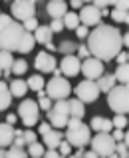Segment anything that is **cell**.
<instances>
[{
    "label": "cell",
    "mask_w": 129,
    "mask_h": 158,
    "mask_svg": "<svg viewBox=\"0 0 129 158\" xmlns=\"http://www.w3.org/2000/svg\"><path fill=\"white\" fill-rule=\"evenodd\" d=\"M127 8H129V2L127 0H121V2H113V10L109 12L111 18L119 24H127L129 22V14H127Z\"/></svg>",
    "instance_id": "obj_16"
},
{
    "label": "cell",
    "mask_w": 129,
    "mask_h": 158,
    "mask_svg": "<svg viewBox=\"0 0 129 158\" xmlns=\"http://www.w3.org/2000/svg\"><path fill=\"white\" fill-rule=\"evenodd\" d=\"M74 94H76V98L82 102V104H89V102H95L99 98L97 84H95V82H91V80L78 82V86L74 88Z\"/></svg>",
    "instance_id": "obj_10"
},
{
    "label": "cell",
    "mask_w": 129,
    "mask_h": 158,
    "mask_svg": "<svg viewBox=\"0 0 129 158\" xmlns=\"http://www.w3.org/2000/svg\"><path fill=\"white\" fill-rule=\"evenodd\" d=\"M26 86L30 90H34V92H40V90H44L46 80H44V76H40V74H32V76L26 80Z\"/></svg>",
    "instance_id": "obj_26"
},
{
    "label": "cell",
    "mask_w": 129,
    "mask_h": 158,
    "mask_svg": "<svg viewBox=\"0 0 129 158\" xmlns=\"http://www.w3.org/2000/svg\"><path fill=\"white\" fill-rule=\"evenodd\" d=\"M95 84H97V90H99V94L101 92H109L111 88H113L117 82H115V78H113V74H105V76H99L97 80H95Z\"/></svg>",
    "instance_id": "obj_23"
},
{
    "label": "cell",
    "mask_w": 129,
    "mask_h": 158,
    "mask_svg": "<svg viewBox=\"0 0 129 158\" xmlns=\"http://www.w3.org/2000/svg\"><path fill=\"white\" fill-rule=\"evenodd\" d=\"M103 70H105L103 68V62H99L93 56L82 60V64H80V72L85 76V80H91V82H95L99 76H103Z\"/></svg>",
    "instance_id": "obj_11"
},
{
    "label": "cell",
    "mask_w": 129,
    "mask_h": 158,
    "mask_svg": "<svg viewBox=\"0 0 129 158\" xmlns=\"http://www.w3.org/2000/svg\"><path fill=\"white\" fill-rule=\"evenodd\" d=\"M113 78H115L117 84H127V80H129V66L127 64H119L117 70L113 72Z\"/></svg>",
    "instance_id": "obj_28"
},
{
    "label": "cell",
    "mask_w": 129,
    "mask_h": 158,
    "mask_svg": "<svg viewBox=\"0 0 129 158\" xmlns=\"http://www.w3.org/2000/svg\"><path fill=\"white\" fill-rule=\"evenodd\" d=\"M48 116V124L52 126V130H62L68 126L70 122V110H68V100H58L54 102L52 108L46 112Z\"/></svg>",
    "instance_id": "obj_6"
},
{
    "label": "cell",
    "mask_w": 129,
    "mask_h": 158,
    "mask_svg": "<svg viewBox=\"0 0 129 158\" xmlns=\"http://www.w3.org/2000/svg\"><path fill=\"white\" fill-rule=\"evenodd\" d=\"M10 102H12V94L8 90V84L4 80H0V112L6 110L10 106Z\"/></svg>",
    "instance_id": "obj_25"
},
{
    "label": "cell",
    "mask_w": 129,
    "mask_h": 158,
    "mask_svg": "<svg viewBox=\"0 0 129 158\" xmlns=\"http://www.w3.org/2000/svg\"><path fill=\"white\" fill-rule=\"evenodd\" d=\"M125 44V48H127V44H129V34L125 32V34H121V46Z\"/></svg>",
    "instance_id": "obj_50"
},
{
    "label": "cell",
    "mask_w": 129,
    "mask_h": 158,
    "mask_svg": "<svg viewBox=\"0 0 129 158\" xmlns=\"http://www.w3.org/2000/svg\"><path fill=\"white\" fill-rule=\"evenodd\" d=\"M0 158H6V150L4 148H0Z\"/></svg>",
    "instance_id": "obj_54"
},
{
    "label": "cell",
    "mask_w": 129,
    "mask_h": 158,
    "mask_svg": "<svg viewBox=\"0 0 129 158\" xmlns=\"http://www.w3.org/2000/svg\"><path fill=\"white\" fill-rule=\"evenodd\" d=\"M6 158H28V154H26V150H24V148L10 146L6 150Z\"/></svg>",
    "instance_id": "obj_34"
},
{
    "label": "cell",
    "mask_w": 129,
    "mask_h": 158,
    "mask_svg": "<svg viewBox=\"0 0 129 158\" xmlns=\"http://www.w3.org/2000/svg\"><path fill=\"white\" fill-rule=\"evenodd\" d=\"M56 48L64 54V56H72V54L78 50V44L74 42V40H64V42H62L60 46H56Z\"/></svg>",
    "instance_id": "obj_30"
},
{
    "label": "cell",
    "mask_w": 129,
    "mask_h": 158,
    "mask_svg": "<svg viewBox=\"0 0 129 158\" xmlns=\"http://www.w3.org/2000/svg\"><path fill=\"white\" fill-rule=\"evenodd\" d=\"M18 116L20 120H22V124L26 128H32L36 122L40 120V108H38V102L32 100V98H26V100L20 102L18 106Z\"/></svg>",
    "instance_id": "obj_7"
},
{
    "label": "cell",
    "mask_w": 129,
    "mask_h": 158,
    "mask_svg": "<svg viewBox=\"0 0 129 158\" xmlns=\"http://www.w3.org/2000/svg\"><path fill=\"white\" fill-rule=\"evenodd\" d=\"M34 46H36L34 36H32L30 32H24V36H22V40H20L18 50H16V52H20V54H28V52H32V50H34Z\"/></svg>",
    "instance_id": "obj_24"
},
{
    "label": "cell",
    "mask_w": 129,
    "mask_h": 158,
    "mask_svg": "<svg viewBox=\"0 0 129 158\" xmlns=\"http://www.w3.org/2000/svg\"><path fill=\"white\" fill-rule=\"evenodd\" d=\"M89 128H93L95 132H103V134H109L111 130H113V126H111V120L109 118H103V116H93L91 118V122L87 124Z\"/></svg>",
    "instance_id": "obj_18"
},
{
    "label": "cell",
    "mask_w": 129,
    "mask_h": 158,
    "mask_svg": "<svg viewBox=\"0 0 129 158\" xmlns=\"http://www.w3.org/2000/svg\"><path fill=\"white\" fill-rule=\"evenodd\" d=\"M70 6H72V8H76V10H78V8L82 10V6H84V2H82V0H74V2H70Z\"/></svg>",
    "instance_id": "obj_49"
},
{
    "label": "cell",
    "mask_w": 129,
    "mask_h": 158,
    "mask_svg": "<svg viewBox=\"0 0 129 158\" xmlns=\"http://www.w3.org/2000/svg\"><path fill=\"white\" fill-rule=\"evenodd\" d=\"M12 142H14V126L2 122L0 124V148H10Z\"/></svg>",
    "instance_id": "obj_17"
},
{
    "label": "cell",
    "mask_w": 129,
    "mask_h": 158,
    "mask_svg": "<svg viewBox=\"0 0 129 158\" xmlns=\"http://www.w3.org/2000/svg\"><path fill=\"white\" fill-rule=\"evenodd\" d=\"M78 18H80V24L82 26H97V24H101V14H99V10L93 6V4H84L80 10V14H78Z\"/></svg>",
    "instance_id": "obj_12"
},
{
    "label": "cell",
    "mask_w": 129,
    "mask_h": 158,
    "mask_svg": "<svg viewBox=\"0 0 129 158\" xmlns=\"http://www.w3.org/2000/svg\"><path fill=\"white\" fill-rule=\"evenodd\" d=\"M82 158H84V156H82Z\"/></svg>",
    "instance_id": "obj_56"
},
{
    "label": "cell",
    "mask_w": 129,
    "mask_h": 158,
    "mask_svg": "<svg viewBox=\"0 0 129 158\" xmlns=\"http://www.w3.org/2000/svg\"><path fill=\"white\" fill-rule=\"evenodd\" d=\"M24 130H14V142H12V146H18V148H24L26 146V140H24Z\"/></svg>",
    "instance_id": "obj_35"
},
{
    "label": "cell",
    "mask_w": 129,
    "mask_h": 158,
    "mask_svg": "<svg viewBox=\"0 0 129 158\" xmlns=\"http://www.w3.org/2000/svg\"><path fill=\"white\" fill-rule=\"evenodd\" d=\"M107 106L115 114L127 116V110H129V88H127V84H115L107 92Z\"/></svg>",
    "instance_id": "obj_4"
},
{
    "label": "cell",
    "mask_w": 129,
    "mask_h": 158,
    "mask_svg": "<svg viewBox=\"0 0 129 158\" xmlns=\"http://www.w3.org/2000/svg\"><path fill=\"white\" fill-rule=\"evenodd\" d=\"M0 76H2V72H0Z\"/></svg>",
    "instance_id": "obj_55"
},
{
    "label": "cell",
    "mask_w": 129,
    "mask_h": 158,
    "mask_svg": "<svg viewBox=\"0 0 129 158\" xmlns=\"http://www.w3.org/2000/svg\"><path fill=\"white\" fill-rule=\"evenodd\" d=\"M84 158H99V156H97V154H93V152L89 150V152H84Z\"/></svg>",
    "instance_id": "obj_52"
},
{
    "label": "cell",
    "mask_w": 129,
    "mask_h": 158,
    "mask_svg": "<svg viewBox=\"0 0 129 158\" xmlns=\"http://www.w3.org/2000/svg\"><path fill=\"white\" fill-rule=\"evenodd\" d=\"M32 36H34L36 44H44V46H46L48 42H52V36H54V34H52V30H50L48 24H44V26L40 24V26L34 30V34H32Z\"/></svg>",
    "instance_id": "obj_20"
},
{
    "label": "cell",
    "mask_w": 129,
    "mask_h": 158,
    "mask_svg": "<svg viewBox=\"0 0 129 158\" xmlns=\"http://www.w3.org/2000/svg\"><path fill=\"white\" fill-rule=\"evenodd\" d=\"M68 110H70V118L82 120L85 116V104H82L78 98H70L68 100Z\"/></svg>",
    "instance_id": "obj_21"
},
{
    "label": "cell",
    "mask_w": 129,
    "mask_h": 158,
    "mask_svg": "<svg viewBox=\"0 0 129 158\" xmlns=\"http://www.w3.org/2000/svg\"><path fill=\"white\" fill-rule=\"evenodd\" d=\"M127 60H129V54H127V50L125 52H119L117 56H115V62H117V64H127Z\"/></svg>",
    "instance_id": "obj_44"
},
{
    "label": "cell",
    "mask_w": 129,
    "mask_h": 158,
    "mask_svg": "<svg viewBox=\"0 0 129 158\" xmlns=\"http://www.w3.org/2000/svg\"><path fill=\"white\" fill-rule=\"evenodd\" d=\"M50 130H52V126H50V124L46 122V120H44V122H42V124H40V126H38V132H40V134H42V136H44V134H48Z\"/></svg>",
    "instance_id": "obj_46"
},
{
    "label": "cell",
    "mask_w": 129,
    "mask_h": 158,
    "mask_svg": "<svg viewBox=\"0 0 129 158\" xmlns=\"http://www.w3.org/2000/svg\"><path fill=\"white\" fill-rule=\"evenodd\" d=\"M76 34H78V38H87V34H89V28H87V26H82V24H80V26L76 28Z\"/></svg>",
    "instance_id": "obj_43"
},
{
    "label": "cell",
    "mask_w": 129,
    "mask_h": 158,
    "mask_svg": "<svg viewBox=\"0 0 129 158\" xmlns=\"http://www.w3.org/2000/svg\"><path fill=\"white\" fill-rule=\"evenodd\" d=\"M10 12H12V20L22 24L30 18H36V2H32V0H16V2L10 4Z\"/></svg>",
    "instance_id": "obj_9"
},
{
    "label": "cell",
    "mask_w": 129,
    "mask_h": 158,
    "mask_svg": "<svg viewBox=\"0 0 129 158\" xmlns=\"http://www.w3.org/2000/svg\"><path fill=\"white\" fill-rule=\"evenodd\" d=\"M38 108H40V110H46V112H48L50 108H52V100H50L48 96L40 98V100H38Z\"/></svg>",
    "instance_id": "obj_42"
},
{
    "label": "cell",
    "mask_w": 129,
    "mask_h": 158,
    "mask_svg": "<svg viewBox=\"0 0 129 158\" xmlns=\"http://www.w3.org/2000/svg\"><path fill=\"white\" fill-rule=\"evenodd\" d=\"M8 90L14 98H22L24 94L28 92V86H26V80H20V78H14V80L8 84Z\"/></svg>",
    "instance_id": "obj_22"
},
{
    "label": "cell",
    "mask_w": 129,
    "mask_h": 158,
    "mask_svg": "<svg viewBox=\"0 0 129 158\" xmlns=\"http://www.w3.org/2000/svg\"><path fill=\"white\" fill-rule=\"evenodd\" d=\"M66 12H68V2H64V0H50L46 4V14L52 20H62Z\"/></svg>",
    "instance_id": "obj_15"
},
{
    "label": "cell",
    "mask_w": 129,
    "mask_h": 158,
    "mask_svg": "<svg viewBox=\"0 0 129 158\" xmlns=\"http://www.w3.org/2000/svg\"><path fill=\"white\" fill-rule=\"evenodd\" d=\"M78 58L80 60H85V58H89V50H87V46L85 44H78Z\"/></svg>",
    "instance_id": "obj_40"
},
{
    "label": "cell",
    "mask_w": 129,
    "mask_h": 158,
    "mask_svg": "<svg viewBox=\"0 0 129 158\" xmlns=\"http://www.w3.org/2000/svg\"><path fill=\"white\" fill-rule=\"evenodd\" d=\"M56 150L58 152H60V156H70V154H72V146H70V144L68 142H66V140H62V142H60V146H58L56 148Z\"/></svg>",
    "instance_id": "obj_38"
},
{
    "label": "cell",
    "mask_w": 129,
    "mask_h": 158,
    "mask_svg": "<svg viewBox=\"0 0 129 158\" xmlns=\"http://www.w3.org/2000/svg\"><path fill=\"white\" fill-rule=\"evenodd\" d=\"M64 140L72 148L74 146H76V148H84L85 144H89V140H91V128L87 126V124H84L82 120L70 118L68 126H66Z\"/></svg>",
    "instance_id": "obj_2"
},
{
    "label": "cell",
    "mask_w": 129,
    "mask_h": 158,
    "mask_svg": "<svg viewBox=\"0 0 129 158\" xmlns=\"http://www.w3.org/2000/svg\"><path fill=\"white\" fill-rule=\"evenodd\" d=\"M10 22H12V16L10 14H0V30H2L4 26H8Z\"/></svg>",
    "instance_id": "obj_45"
},
{
    "label": "cell",
    "mask_w": 129,
    "mask_h": 158,
    "mask_svg": "<svg viewBox=\"0 0 129 158\" xmlns=\"http://www.w3.org/2000/svg\"><path fill=\"white\" fill-rule=\"evenodd\" d=\"M26 70H28V62L22 60V58H18V60H14L10 72L14 74V76H22V74H26Z\"/></svg>",
    "instance_id": "obj_32"
},
{
    "label": "cell",
    "mask_w": 129,
    "mask_h": 158,
    "mask_svg": "<svg viewBox=\"0 0 129 158\" xmlns=\"http://www.w3.org/2000/svg\"><path fill=\"white\" fill-rule=\"evenodd\" d=\"M44 152H46V148H44L42 142H32V144L26 146V154L32 156V158H42Z\"/></svg>",
    "instance_id": "obj_29"
},
{
    "label": "cell",
    "mask_w": 129,
    "mask_h": 158,
    "mask_svg": "<svg viewBox=\"0 0 129 158\" xmlns=\"http://www.w3.org/2000/svg\"><path fill=\"white\" fill-rule=\"evenodd\" d=\"M38 26H40V24H38V20H36V18H30V20H26V22H22L24 32H30V34H32V32H34Z\"/></svg>",
    "instance_id": "obj_37"
},
{
    "label": "cell",
    "mask_w": 129,
    "mask_h": 158,
    "mask_svg": "<svg viewBox=\"0 0 129 158\" xmlns=\"http://www.w3.org/2000/svg\"><path fill=\"white\" fill-rule=\"evenodd\" d=\"M115 154H117V158H127V144L117 142L115 144Z\"/></svg>",
    "instance_id": "obj_39"
},
{
    "label": "cell",
    "mask_w": 129,
    "mask_h": 158,
    "mask_svg": "<svg viewBox=\"0 0 129 158\" xmlns=\"http://www.w3.org/2000/svg\"><path fill=\"white\" fill-rule=\"evenodd\" d=\"M87 50L89 56L97 58L99 62H109L121 52V32L119 28L111 24H97L93 30L87 34Z\"/></svg>",
    "instance_id": "obj_1"
},
{
    "label": "cell",
    "mask_w": 129,
    "mask_h": 158,
    "mask_svg": "<svg viewBox=\"0 0 129 158\" xmlns=\"http://www.w3.org/2000/svg\"><path fill=\"white\" fill-rule=\"evenodd\" d=\"M2 76H4V78H8V76H12V72H10V70H4Z\"/></svg>",
    "instance_id": "obj_53"
},
{
    "label": "cell",
    "mask_w": 129,
    "mask_h": 158,
    "mask_svg": "<svg viewBox=\"0 0 129 158\" xmlns=\"http://www.w3.org/2000/svg\"><path fill=\"white\" fill-rule=\"evenodd\" d=\"M62 22H64V28H70V30H76L78 26H80V18H78V12H66V16L62 18Z\"/></svg>",
    "instance_id": "obj_27"
},
{
    "label": "cell",
    "mask_w": 129,
    "mask_h": 158,
    "mask_svg": "<svg viewBox=\"0 0 129 158\" xmlns=\"http://www.w3.org/2000/svg\"><path fill=\"white\" fill-rule=\"evenodd\" d=\"M46 48H48V50H50V52H54V50H58V48H56V44H54V42H48V44H46Z\"/></svg>",
    "instance_id": "obj_51"
},
{
    "label": "cell",
    "mask_w": 129,
    "mask_h": 158,
    "mask_svg": "<svg viewBox=\"0 0 129 158\" xmlns=\"http://www.w3.org/2000/svg\"><path fill=\"white\" fill-rule=\"evenodd\" d=\"M91 144V152L93 154H97L99 158H107L109 154H113L115 152V140L111 138V134H103V132H99V134H95L93 138L89 140Z\"/></svg>",
    "instance_id": "obj_8"
},
{
    "label": "cell",
    "mask_w": 129,
    "mask_h": 158,
    "mask_svg": "<svg viewBox=\"0 0 129 158\" xmlns=\"http://www.w3.org/2000/svg\"><path fill=\"white\" fill-rule=\"evenodd\" d=\"M111 126L115 128V130H125L127 128V116L123 114H115L113 120H111Z\"/></svg>",
    "instance_id": "obj_33"
},
{
    "label": "cell",
    "mask_w": 129,
    "mask_h": 158,
    "mask_svg": "<svg viewBox=\"0 0 129 158\" xmlns=\"http://www.w3.org/2000/svg\"><path fill=\"white\" fill-rule=\"evenodd\" d=\"M42 158H64V156H60V152H58V150H46Z\"/></svg>",
    "instance_id": "obj_47"
},
{
    "label": "cell",
    "mask_w": 129,
    "mask_h": 158,
    "mask_svg": "<svg viewBox=\"0 0 129 158\" xmlns=\"http://www.w3.org/2000/svg\"><path fill=\"white\" fill-rule=\"evenodd\" d=\"M16 120H18V116H16V114H12V112L6 116V124H10V126H12V124H16Z\"/></svg>",
    "instance_id": "obj_48"
},
{
    "label": "cell",
    "mask_w": 129,
    "mask_h": 158,
    "mask_svg": "<svg viewBox=\"0 0 129 158\" xmlns=\"http://www.w3.org/2000/svg\"><path fill=\"white\" fill-rule=\"evenodd\" d=\"M46 96L50 100L58 102V100H68V96L72 94V84H70L68 78H62V76H52L46 84Z\"/></svg>",
    "instance_id": "obj_5"
},
{
    "label": "cell",
    "mask_w": 129,
    "mask_h": 158,
    "mask_svg": "<svg viewBox=\"0 0 129 158\" xmlns=\"http://www.w3.org/2000/svg\"><path fill=\"white\" fill-rule=\"evenodd\" d=\"M22 36H24L22 24L12 20L8 26H4L2 30H0V50L10 52V54L14 50H18V44H20V40H22Z\"/></svg>",
    "instance_id": "obj_3"
},
{
    "label": "cell",
    "mask_w": 129,
    "mask_h": 158,
    "mask_svg": "<svg viewBox=\"0 0 129 158\" xmlns=\"http://www.w3.org/2000/svg\"><path fill=\"white\" fill-rule=\"evenodd\" d=\"M80 64L82 60L76 56V54H72V56H64L60 62V72L64 74V76L72 78V76H78L80 74Z\"/></svg>",
    "instance_id": "obj_14"
},
{
    "label": "cell",
    "mask_w": 129,
    "mask_h": 158,
    "mask_svg": "<svg viewBox=\"0 0 129 158\" xmlns=\"http://www.w3.org/2000/svg\"><path fill=\"white\" fill-rule=\"evenodd\" d=\"M22 136H24V140H26V146H28V144H32V142H38V134H36L32 128H26Z\"/></svg>",
    "instance_id": "obj_36"
},
{
    "label": "cell",
    "mask_w": 129,
    "mask_h": 158,
    "mask_svg": "<svg viewBox=\"0 0 129 158\" xmlns=\"http://www.w3.org/2000/svg\"><path fill=\"white\" fill-rule=\"evenodd\" d=\"M48 26H50V30H52V34L54 32H62L64 30V22H62V20H52Z\"/></svg>",
    "instance_id": "obj_41"
},
{
    "label": "cell",
    "mask_w": 129,
    "mask_h": 158,
    "mask_svg": "<svg viewBox=\"0 0 129 158\" xmlns=\"http://www.w3.org/2000/svg\"><path fill=\"white\" fill-rule=\"evenodd\" d=\"M62 140H64V132L62 130H50L48 134H44V144L48 150H56Z\"/></svg>",
    "instance_id": "obj_19"
},
{
    "label": "cell",
    "mask_w": 129,
    "mask_h": 158,
    "mask_svg": "<svg viewBox=\"0 0 129 158\" xmlns=\"http://www.w3.org/2000/svg\"><path fill=\"white\" fill-rule=\"evenodd\" d=\"M34 66H36V70H40V72H54V70L58 68V60L54 58V54L42 50V52H38V56H36Z\"/></svg>",
    "instance_id": "obj_13"
},
{
    "label": "cell",
    "mask_w": 129,
    "mask_h": 158,
    "mask_svg": "<svg viewBox=\"0 0 129 158\" xmlns=\"http://www.w3.org/2000/svg\"><path fill=\"white\" fill-rule=\"evenodd\" d=\"M12 64H14V56H12L10 52H2V50H0V72L10 70Z\"/></svg>",
    "instance_id": "obj_31"
}]
</instances>
